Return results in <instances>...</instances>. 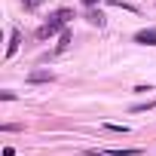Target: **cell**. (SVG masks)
<instances>
[{
    "label": "cell",
    "instance_id": "cell-1",
    "mask_svg": "<svg viewBox=\"0 0 156 156\" xmlns=\"http://www.w3.org/2000/svg\"><path fill=\"white\" fill-rule=\"evenodd\" d=\"M70 16H73V9H58V12H52V16H49V22H46V25L37 31V37H40V40L52 37L55 31H61V28L67 25V19H70Z\"/></svg>",
    "mask_w": 156,
    "mask_h": 156
},
{
    "label": "cell",
    "instance_id": "cell-8",
    "mask_svg": "<svg viewBox=\"0 0 156 156\" xmlns=\"http://www.w3.org/2000/svg\"><path fill=\"white\" fill-rule=\"evenodd\" d=\"M153 107H156V98H153V101H147V104H135V107H132V113H141V110H153Z\"/></svg>",
    "mask_w": 156,
    "mask_h": 156
},
{
    "label": "cell",
    "instance_id": "cell-10",
    "mask_svg": "<svg viewBox=\"0 0 156 156\" xmlns=\"http://www.w3.org/2000/svg\"><path fill=\"white\" fill-rule=\"evenodd\" d=\"M22 3H25V6H28V9H34V6H37V3H40V0H22Z\"/></svg>",
    "mask_w": 156,
    "mask_h": 156
},
{
    "label": "cell",
    "instance_id": "cell-2",
    "mask_svg": "<svg viewBox=\"0 0 156 156\" xmlns=\"http://www.w3.org/2000/svg\"><path fill=\"white\" fill-rule=\"evenodd\" d=\"M135 43H141V46H156V28L138 31V34H135Z\"/></svg>",
    "mask_w": 156,
    "mask_h": 156
},
{
    "label": "cell",
    "instance_id": "cell-4",
    "mask_svg": "<svg viewBox=\"0 0 156 156\" xmlns=\"http://www.w3.org/2000/svg\"><path fill=\"white\" fill-rule=\"evenodd\" d=\"M86 19H89V25H95V28H101V25H104V12H101V9H89V16H86Z\"/></svg>",
    "mask_w": 156,
    "mask_h": 156
},
{
    "label": "cell",
    "instance_id": "cell-7",
    "mask_svg": "<svg viewBox=\"0 0 156 156\" xmlns=\"http://www.w3.org/2000/svg\"><path fill=\"white\" fill-rule=\"evenodd\" d=\"M67 43H70V34H67V31H61V40H58L55 52H64V49H67Z\"/></svg>",
    "mask_w": 156,
    "mask_h": 156
},
{
    "label": "cell",
    "instance_id": "cell-9",
    "mask_svg": "<svg viewBox=\"0 0 156 156\" xmlns=\"http://www.w3.org/2000/svg\"><path fill=\"white\" fill-rule=\"evenodd\" d=\"M104 129H110V132H129V126H119V122H104Z\"/></svg>",
    "mask_w": 156,
    "mask_h": 156
},
{
    "label": "cell",
    "instance_id": "cell-3",
    "mask_svg": "<svg viewBox=\"0 0 156 156\" xmlns=\"http://www.w3.org/2000/svg\"><path fill=\"white\" fill-rule=\"evenodd\" d=\"M52 80H55L52 70H34V73H28V83H52Z\"/></svg>",
    "mask_w": 156,
    "mask_h": 156
},
{
    "label": "cell",
    "instance_id": "cell-6",
    "mask_svg": "<svg viewBox=\"0 0 156 156\" xmlns=\"http://www.w3.org/2000/svg\"><path fill=\"white\" fill-rule=\"evenodd\" d=\"M110 156H141L138 147H122V150H110Z\"/></svg>",
    "mask_w": 156,
    "mask_h": 156
},
{
    "label": "cell",
    "instance_id": "cell-11",
    "mask_svg": "<svg viewBox=\"0 0 156 156\" xmlns=\"http://www.w3.org/2000/svg\"><path fill=\"white\" fill-rule=\"evenodd\" d=\"M86 156H110V153H101V150H89Z\"/></svg>",
    "mask_w": 156,
    "mask_h": 156
},
{
    "label": "cell",
    "instance_id": "cell-5",
    "mask_svg": "<svg viewBox=\"0 0 156 156\" xmlns=\"http://www.w3.org/2000/svg\"><path fill=\"white\" fill-rule=\"evenodd\" d=\"M16 49H19V31H12V34H9V46H6V58H12V55H16Z\"/></svg>",
    "mask_w": 156,
    "mask_h": 156
},
{
    "label": "cell",
    "instance_id": "cell-12",
    "mask_svg": "<svg viewBox=\"0 0 156 156\" xmlns=\"http://www.w3.org/2000/svg\"><path fill=\"white\" fill-rule=\"evenodd\" d=\"M83 3H86V6H95V3H101V0H83Z\"/></svg>",
    "mask_w": 156,
    "mask_h": 156
}]
</instances>
